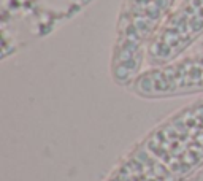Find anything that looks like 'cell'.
<instances>
[{
    "label": "cell",
    "instance_id": "6da1fadb",
    "mask_svg": "<svg viewBox=\"0 0 203 181\" xmlns=\"http://www.w3.org/2000/svg\"><path fill=\"white\" fill-rule=\"evenodd\" d=\"M203 168V95L149 130L105 181H189Z\"/></svg>",
    "mask_w": 203,
    "mask_h": 181
},
{
    "label": "cell",
    "instance_id": "3957f363",
    "mask_svg": "<svg viewBox=\"0 0 203 181\" xmlns=\"http://www.w3.org/2000/svg\"><path fill=\"white\" fill-rule=\"evenodd\" d=\"M127 89L148 100L203 95V49L186 53L168 64L146 67Z\"/></svg>",
    "mask_w": 203,
    "mask_h": 181
},
{
    "label": "cell",
    "instance_id": "277c9868",
    "mask_svg": "<svg viewBox=\"0 0 203 181\" xmlns=\"http://www.w3.org/2000/svg\"><path fill=\"white\" fill-rule=\"evenodd\" d=\"M200 37H203V0H184L171 11L152 38L144 68L168 64L181 57Z\"/></svg>",
    "mask_w": 203,
    "mask_h": 181
},
{
    "label": "cell",
    "instance_id": "7a4b0ae2",
    "mask_svg": "<svg viewBox=\"0 0 203 181\" xmlns=\"http://www.w3.org/2000/svg\"><path fill=\"white\" fill-rule=\"evenodd\" d=\"M171 0H130L116 29L111 56V76L121 86H130L146 65L152 38L170 16Z\"/></svg>",
    "mask_w": 203,
    "mask_h": 181
}]
</instances>
